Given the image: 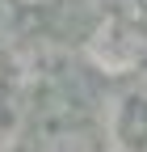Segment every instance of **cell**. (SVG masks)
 <instances>
[{"label": "cell", "instance_id": "1", "mask_svg": "<svg viewBox=\"0 0 147 152\" xmlns=\"http://www.w3.org/2000/svg\"><path fill=\"white\" fill-rule=\"evenodd\" d=\"M34 152H101V140L84 123H55L38 135Z\"/></svg>", "mask_w": 147, "mask_h": 152}, {"label": "cell", "instance_id": "2", "mask_svg": "<svg viewBox=\"0 0 147 152\" xmlns=\"http://www.w3.org/2000/svg\"><path fill=\"white\" fill-rule=\"evenodd\" d=\"M17 4H30V9H46V4H59V0H17Z\"/></svg>", "mask_w": 147, "mask_h": 152}, {"label": "cell", "instance_id": "3", "mask_svg": "<svg viewBox=\"0 0 147 152\" xmlns=\"http://www.w3.org/2000/svg\"><path fill=\"white\" fill-rule=\"evenodd\" d=\"M143 152H147V140H143Z\"/></svg>", "mask_w": 147, "mask_h": 152}]
</instances>
